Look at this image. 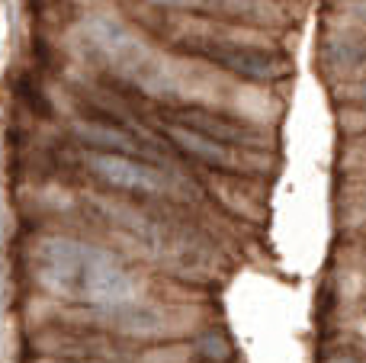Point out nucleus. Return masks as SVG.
<instances>
[{
	"mask_svg": "<svg viewBox=\"0 0 366 363\" xmlns=\"http://www.w3.org/2000/svg\"><path fill=\"white\" fill-rule=\"evenodd\" d=\"M167 139H171L187 158L199 161V164L212 167V171L247 174V167H251L247 148H234V145H225V141H215V139H209V135L196 132V129L183 126L177 119L167 126Z\"/></svg>",
	"mask_w": 366,
	"mask_h": 363,
	"instance_id": "obj_2",
	"label": "nucleus"
},
{
	"mask_svg": "<svg viewBox=\"0 0 366 363\" xmlns=\"http://www.w3.org/2000/svg\"><path fill=\"white\" fill-rule=\"evenodd\" d=\"M145 4L161 6V10H196V6H202L206 0H145Z\"/></svg>",
	"mask_w": 366,
	"mask_h": 363,
	"instance_id": "obj_6",
	"label": "nucleus"
},
{
	"mask_svg": "<svg viewBox=\"0 0 366 363\" xmlns=\"http://www.w3.org/2000/svg\"><path fill=\"white\" fill-rule=\"evenodd\" d=\"M49 363H113V360H49Z\"/></svg>",
	"mask_w": 366,
	"mask_h": 363,
	"instance_id": "obj_8",
	"label": "nucleus"
},
{
	"mask_svg": "<svg viewBox=\"0 0 366 363\" xmlns=\"http://www.w3.org/2000/svg\"><path fill=\"white\" fill-rule=\"evenodd\" d=\"M189 357H196L193 347L171 344V347H158V351L142 354V363H189Z\"/></svg>",
	"mask_w": 366,
	"mask_h": 363,
	"instance_id": "obj_5",
	"label": "nucleus"
},
{
	"mask_svg": "<svg viewBox=\"0 0 366 363\" xmlns=\"http://www.w3.org/2000/svg\"><path fill=\"white\" fill-rule=\"evenodd\" d=\"M84 167L90 177L100 180L103 187L126 197L139 199H167L174 197V177L164 167L152 164L148 158L139 154H116V151H87L84 154Z\"/></svg>",
	"mask_w": 366,
	"mask_h": 363,
	"instance_id": "obj_1",
	"label": "nucleus"
},
{
	"mask_svg": "<svg viewBox=\"0 0 366 363\" xmlns=\"http://www.w3.org/2000/svg\"><path fill=\"white\" fill-rule=\"evenodd\" d=\"M196 357H202L206 363H232L234 360V347L219 328H202L196 332V338L189 341Z\"/></svg>",
	"mask_w": 366,
	"mask_h": 363,
	"instance_id": "obj_4",
	"label": "nucleus"
},
{
	"mask_svg": "<svg viewBox=\"0 0 366 363\" xmlns=\"http://www.w3.org/2000/svg\"><path fill=\"white\" fill-rule=\"evenodd\" d=\"M363 103H366V87H363Z\"/></svg>",
	"mask_w": 366,
	"mask_h": 363,
	"instance_id": "obj_9",
	"label": "nucleus"
},
{
	"mask_svg": "<svg viewBox=\"0 0 366 363\" xmlns=\"http://www.w3.org/2000/svg\"><path fill=\"white\" fill-rule=\"evenodd\" d=\"M177 122L183 126L196 129V132L209 135L215 141H225V145H234V148H247L251 151L257 141H254V132L247 129V122L241 119H232L225 113H209V109H193V113H183Z\"/></svg>",
	"mask_w": 366,
	"mask_h": 363,
	"instance_id": "obj_3",
	"label": "nucleus"
},
{
	"mask_svg": "<svg viewBox=\"0 0 366 363\" xmlns=\"http://www.w3.org/2000/svg\"><path fill=\"white\" fill-rule=\"evenodd\" d=\"M322 363H366L363 357H357V354L344 351V354H331V357H325Z\"/></svg>",
	"mask_w": 366,
	"mask_h": 363,
	"instance_id": "obj_7",
	"label": "nucleus"
}]
</instances>
